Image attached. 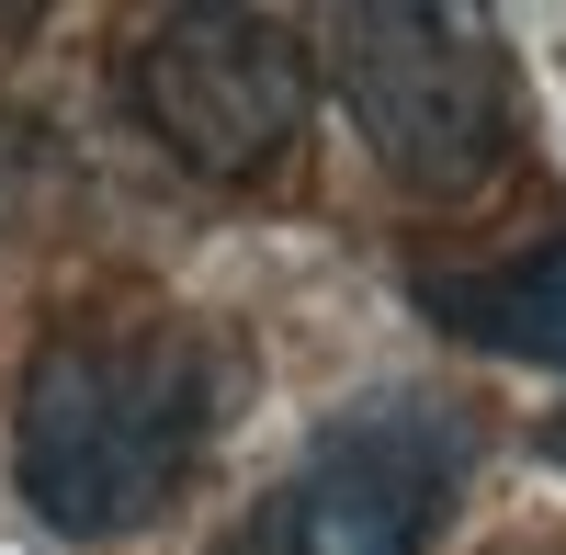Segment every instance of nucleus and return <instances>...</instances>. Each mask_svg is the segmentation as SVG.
Instances as JSON below:
<instances>
[{"label": "nucleus", "instance_id": "nucleus-1", "mask_svg": "<svg viewBox=\"0 0 566 555\" xmlns=\"http://www.w3.org/2000/svg\"><path fill=\"white\" fill-rule=\"evenodd\" d=\"M216 420L205 352L181 329H57L12 408V477L45 533L114 544L170 511Z\"/></svg>", "mask_w": 566, "mask_h": 555}, {"label": "nucleus", "instance_id": "nucleus-2", "mask_svg": "<svg viewBox=\"0 0 566 555\" xmlns=\"http://www.w3.org/2000/svg\"><path fill=\"white\" fill-rule=\"evenodd\" d=\"M306 69L352 103L363 148L408 193H476L510 159V136H522L510 57H499L488 12H397V0H363V12L306 23Z\"/></svg>", "mask_w": 566, "mask_h": 555}, {"label": "nucleus", "instance_id": "nucleus-3", "mask_svg": "<svg viewBox=\"0 0 566 555\" xmlns=\"http://www.w3.org/2000/svg\"><path fill=\"white\" fill-rule=\"evenodd\" d=\"M125 103L193 181H261L306 136L317 69L283 12H159L125 57Z\"/></svg>", "mask_w": 566, "mask_h": 555}, {"label": "nucleus", "instance_id": "nucleus-4", "mask_svg": "<svg viewBox=\"0 0 566 555\" xmlns=\"http://www.w3.org/2000/svg\"><path fill=\"white\" fill-rule=\"evenodd\" d=\"M464 477V420L453 408L386 397L363 420L317 431V453L283 488L250 499V522L216 555H419Z\"/></svg>", "mask_w": 566, "mask_h": 555}, {"label": "nucleus", "instance_id": "nucleus-5", "mask_svg": "<svg viewBox=\"0 0 566 555\" xmlns=\"http://www.w3.org/2000/svg\"><path fill=\"white\" fill-rule=\"evenodd\" d=\"M419 317L453 329L464 352H499V363H544L566 375V227L510 261H464V272H419Z\"/></svg>", "mask_w": 566, "mask_h": 555}, {"label": "nucleus", "instance_id": "nucleus-6", "mask_svg": "<svg viewBox=\"0 0 566 555\" xmlns=\"http://www.w3.org/2000/svg\"><path fill=\"white\" fill-rule=\"evenodd\" d=\"M0 205H12V170H0Z\"/></svg>", "mask_w": 566, "mask_h": 555}]
</instances>
